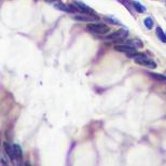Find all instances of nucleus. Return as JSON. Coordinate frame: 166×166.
<instances>
[{"label": "nucleus", "instance_id": "nucleus-1", "mask_svg": "<svg viewBox=\"0 0 166 166\" xmlns=\"http://www.w3.org/2000/svg\"><path fill=\"white\" fill-rule=\"evenodd\" d=\"M86 29L89 32L97 35H105L107 32H109V27L106 24L102 23H89L86 25Z\"/></svg>", "mask_w": 166, "mask_h": 166}, {"label": "nucleus", "instance_id": "nucleus-2", "mask_svg": "<svg viewBox=\"0 0 166 166\" xmlns=\"http://www.w3.org/2000/svg\"><path fill=\"white\" fill-rule=\"evenodd\" d=\"M135 63H137L138 65H141L143 67H148V68H156V63L153 62L151 58H149L148 56H145V57H140V58H136L134 60Z\"/></svg>", "mask_w": 166, "mask_h": 166}, {"label": "nucleus", "instance_id": "nucleus-3", "mask_svg": "<svg viewBox=\"0 0 166 166\" xmlns=\"http://www.w3.org/2000/svg\"><path fill=\"white\" fill-rule=\"evenodd\" d=\"M128 32L126 29H120L118 30V31H114L112 32L111 35H109L108 37H107L106 39H110V40H114V41H120V40H123V39H125L126 37H127Z\"/></svg>", "mask_w": 166, "mask_h": 166}, {"label": "nucleus", "instance_id": "nucleus-4", "mask_svg": "<svg viewBox=\"0 0 166 166\" xmlns=\"http://www.w3.org/2000/svg\"><path fill=\"white\" fill-rule=\"evenodd\" d=\"M73 6H76L77 10L81 11V12H83L84 14H93V10H92L89 6H86V4L83 3V2H81V1L76 0V1H73Z\"/></svg>", "mask_w": 166, "mask_h": 166}, {"label": "nucleus", "instance_id": "nucleus-5", "mask_svg": "<svg viewBox=\"0 0 166 166\" xmlns=\"http://www.w3.org/2000/svg\"><path fill=\"white\" fill-rule=\"evenodd\" d=\"M55 8L57 10H60V11H64V12H68V13H75L76 12V6H70V4H64V3H56L55 4Z\"/></svg>", "mask_w": 166, "mask_h": 166}, {"label": "nucleus", "instance_id": "nucleus-6", "mask_svg": "<svg viewBox=\"0 0 166 166\" xmlns=\"http://www.w3.org/2000/svg\"><path fill=\"white\" fill-rule=\"evenodd\" d=\"M114 50L118 52H123V53H133V52H136V48L131 47L128 44H124V45H115Z\"/></svg>", "mask_w": 166, "mask_h": 166}, {"label": "nucleus", "instance_id": "nucleus-7", "mask_svg": "<svg viewBox=\"0 0 166 166\" xmlns=\"http://www.w3.org/2000/svg\"><path fill=\"white\" fill-rule=\"evenodd\" d=\"M3 147H4V150H6V156L10 158V160H12V161L16 160V156H15V152H14V148H13V145H10V143H3Z\"/></svg>", "mask_w": 166, "mask_h": 166}, {"label": "nucleus", "instance_id": "nucleus-8", "mask_svg": "<svg viewBox=\"0 0 166 166\" xmlns=\"http://www.w3.org/2000/svg\"><path fill=\"white\" fill-rule=\"evenodd\" d=\"M98 17L95 16V15H92V14H89V15H76L75 16V19L77 21H83V22H93V21H96Z\"/></svg>", "mask_w": 166, "mask_h": 166}, {"label": "nucleus", "instance_id": "nucleus-9", "mask_svg": "<svg viewBox=\"0 0 166 166\" xmlns=\"http://www.w3.org/2000/svg\"><path fill=\"white\" fill-rule=\"evenodd\" d=\"M133 6H134V9L137 11L138 13H145L146 11H147V9L145 8V6H143V4L140 3V2L138 1H133Z\"/></svg>", "mask_w": 166, "mask_h": 166}, {"label": "nucleus", "instance_id": "nucleus-10", "mask_svg": "<svg viewBox=\"0 0 166 166\" xmlns=\"http://www.w3.org/2000/svg\"><path fill=\"white\" fill-rule=\"evenodd\" d=\"M156 36H158V38L160 39L162 42L166 43V34H165L164 31H163V29L161 27L156 28Z\"/></svg>", "mask_w": 166, "mask_h": 166}, {"label": "nucleus", "instance_id": "nucleus-11", "mask_svg": "<svg viewBox=\"0 0 166 166\" xmlns=\"http://www.w3.org/2000/svg\"><path fill=\"white\" fill-rule=\"evenodd\" d=\"M148 76H150L151 78L156 80H159V81H166V76L164 75H160V73H148Z\"/></svg>", "mask_w": 166, "mask_h": 166}, {"label": "nucleus", "instance_id": "nucleus-12", "mask_svg": "<svg viewBox=\"0 0 166 166\" xmlns=\"http://www.w3.org/2000/svg\"><path fill=\"white\" fill-rule=\"evenodd\" d=\"M126 44L131 45V47H134V48L143 47V42H141L140 40H137V39H135V40H128L127 42H126Z\"/></svg>", "mask_w": 166, "mask_h": 166}, {"label": "nucleus", "instance_id": "nucleus-13", "mask_svg": "<svg viewBox=\"0 0 166 166\" xmlns=\"http://www.w3.org/2000/svg\"><path fill=\"white\" fill-rule=\"evenodd\" d=\"M105 19H106L107 22H109L110 24H112V25H122V22L114 19L113 16H105Z\"/></svg>", "mask_w": 166, "mask_h": 166}, {"label": "nucleus", "instance_id": "nucleus-14", "mask_svg": "<svg viewBox=\"0 0 166 166\" xmlns=\"http://www.w3.org/2000/svg\"><path fill=\"white\" fill-rule=\"evenodd\" d=\"M13 148H14V152H15V156H16V160H21L22 159V149H21V147H19V145H13Z\"/></svg>", "mask_w": 166, "mask_h": 166}, {"label": "nucleus", "instance_id": "nucleus-15", "mask_svg": "<svg viewBox=\"0 0 166 166\" xmlns=\"http://www.w3.org/2000/svg\"><path fill=\"white\" fill-rule=\"evenodd\" d=\"M143 24H145V26L148 29H152V27H153V21H152L151 17H147L143 22Z\"/></svg>", "mask_w": 166, "mask_h": 166}, {"label": "nucleus", "instance_id": "nucleus-16", "mask_svg": "<svg viewBox=\"0 0 166 166\" xmlns=\"http://www.w3.org/2000/svg\"><path fill=\"white\" fill-rule=\"evenodd\" d=\"M47 2H56V1H60V0H45Z\"/></svg>", "mask_w": 166, "mask_h": 166}, {"label": "nucleus", "instance_id": "nucleus-17", "mask_svg": "<svg viewBox=\"0 0 166 166\" xmlns=\"http://www.w3.org/2000/svg\"><path fill=\"white\" fill-rule=\"evenodd\" d=\"M118 1H120V2H124V1H127V0H118Z\"/></svg>", "mask_w": 166, "mask_h": 166}]
</instances>
